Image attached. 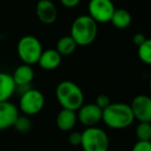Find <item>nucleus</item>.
Listing matches in <instances>:
<instances>
[{"label": "nucleus", "mask_w": 151, "mask_h": 151, "mask_svg": "<svg viewBox=\"0 0 151 151\" xmlns=\"http://www.w3.org/2000/svg\"><path fill=\"white\" fill-rule=\"evenodd\" d=\"M102 120L110 129H123L134 122L135 117L129 104L111 103L103 110Z\"/></svg>", "instance_id": "1"}, {"label": "nucleus", "mask_w": 151, "mask_h": 151, "mask_svg": "<svg viewBox=\"0 0 151 151\" xmlns=\"http://www.w3.org/2000/svg\"><path fill=\"white\" fill-rule=\"evenodd\" d=\"M56 98L63 109L77 111L84 102V95L81 88L73 81L64 80L56 88Z\"/></svg>", "instance_id": "2"}, {"label": "nucleus", "mask_w": 151, "mask_h": 151, "mask_svg": "<svg viewBox=\"0 0 151 151\" xmlns=\"http://www.w3.org/2000/svg\"><path fill=\"white\" fill-rule=\"evenodd\" d=\"M98 34V25L88 14L79 16L73 21L70 36L77 45L86 46L95 41Z\"/></svg>", "instance_id": "3"}, {"label": "nucleus", "mask_w": 151, "mask_h": 151, "mask_svg": "<svg viewBox=\"0 0 151 151\" xmlns=\"http://www.w3.org/2000/svg\"><path fill=\"white\" fill-rule=\"evenodd\" d=\"M42 52L41 42L33 35H25L18 41L17 52L21 61L26 65L37 64Z\"/></svg>", "instance_id": "4"}, {"label": "nucleus", "mask_w": 151, "mask_h": 151, "mask_svg": "<svg viewBox=\"0 0 151 151\" xmlns=\"http://www.w3.org/2000/svg\"><path fill=\"white\" fill-rule=\"evenodd\" d=\"M109 137L104 129L98 127H86L81 133V146L83 151H108Z\"/></svg>", "instance_id": "5"}, {"label": "nucleus", "mask_w": 151, "mask_h": 151, "mask_svg": "<svg viewBox=\"0 0 151 151\" xmlns=\"http://www.w3.org/2000/svg\"><path fill=\"white\" fill-rule=\"evenodd\" d=\"M45 99L43 93L36 88H30L21 95L19 102V109L26 116H33L38 114L44 107Z\"/></svg>", "instance_id": "6"}, {"label": "nucleus", "mask_w": 151, "mask_h": 151, "mask_svg": "<svg viewBox=\"0 0 151 151\" xmlns=\"http://www.w3.org/2000/svg\"><path fill=\"white\" fill-rule=\"evenodd\" d=\"M88 16L96 23H107L111 20L115 10L112 0H90Z\"/></svg>", "instance_id": "7"}, {"label": "nucleus", "mask_w": 151, "mask_h": 151, "mask_svg": "<svg viewBox=\"0 0 151 151\" xmlns=\"http://www.w3.org/2000/svg\"><path fill=\"white\" fill-rule=\"evenodd\" d=\"M129 106L135 119L139 122H151V98L149 96H136Z\"/></svg>", "instance_id": "8"}, {"label": "nucleus", "mask_w": 151, "mask_h": 151, "mask_svg": "<svg viewBox=\"0 0 151 151\" xmlns=\"http://www.w3.org/2000/svg\"><path fill=\"white\" fill-rule=\"evenodd\" d=\"M77 111V120L86 127H96L102 120L103 111L95 103L82 105Z\"/></svg>", "instance_id": "9"}, {"label": "nucleus", "mask_w": 151, "mask_h": 151, "mask_svg": "<svg viewBox=\"0 0 151 151\" xmlns=\"http://www.w3.org/2000/svg\"><path fill=\"white\" fill-rule=\"evenodd\" d=\"M36 14L41 23L52 25L57 21L58 9L50 0H39L36 4Z\"/></svg>", "instance_id": "10"}, {"label": "nucleus", "mask_w": 151, "mask_h": 151, "mask_svg": "<svg viewBox=\"0 0 151 151\" xmlns=\"http://www.w3.org/2000/svg\"><path fill=\"white\" fill-rule=\"evenodd\" d=\"M20 116L19 109L9 101L0 103V131L12 127L17 118Z\"/></svg>", "instance_id": "11"}, {"label": "nucleus", "mask_w": 151, "mask_h": 151, "mask_svg": "<svg viewBox=\"0 0 151 151\" xmlns=\"http://www.w3.org/2000/svg\"><path fill=\"white\" fill-rule=\"evenodd\" d=\"M34 70L30 65L22 64L14 69L12 77L17 86H30L32 80L34 79Z\"/></svg>", "instance_id": "12"}, {"label": "nucleus", "mask_w": 151, "mask_h": 151, "mask_svg": "<svg viewBox=\"0 0 151 151\" xmlns=\"http://www.w3.org/2000/svg\"><path fill=\"white\" fill-rule=\"evenodd\" d=\"M62 62V56L55 48L43 50L37 64L43 70H55L60 66Z\"/></svg>", "instance_id": "13"}, {"label": "nucleus", "mask_w": 151, "mask_h": 151, "mask_svg": "<svg viewBox=\"0 0 151 151\" xmlns=\"http://www.w3.org/2000/svg\"><path fill=\"white\" fill-rule=\"evenodd\" d=\"M77 122V114L75 111L62 109L56 118L57 127L63 132H69L74 129Z\"/></svg>", "instance_id": "14"}, {"label": "nucleus", "mask_w": 151, "mask_h": 151, "mask_svg": "<svg viewBox=\"0 0 151 151\" xmlns=\"http://www.w3.org/2000/svg\"><path fill=\"white\" fill-rule=\"evenodd\" d=\"M16 93V84L12 75L6 72H0V103L9 101Z\"/></svg>", "instance_id": "15"}, {"label": "nucleus", "mask_w": 151, "mask_h": 151, "mask_svg": "<svg viewBox=\"0 0 151 151\" xmlns=\"http://www.w3.org/2000/svg\"><path fill=\"white\" fill-rule=\"evenodd\" d=\"M110 22L113 24L114 27L118 29H124L129 27L132 23V16L129 12H127L124 8H118L114 10Z\"/></svg>", "instance_id": "16"}, {"label": "nucleus", "mask_w": 151, "mask_h": 151, "mask_svg": "<svg viewBox=\"0 0 151 151\" xmlns=\"http://www.w3.org/2000/svg\"><path fill=\"white\" fill-rule=\"evenodd\" d=\"M77 44L73 40L70 35L63 36L57 41L56 48L55 50L61 55V56H70L75 52Z\"/></svg>", "instance_id": "17"}, {"label": "nucleus", "mask_w": 151, "mask_h": 151, "mask_svg": "<svg viewBox=\"0 0 151 151\" xmlns=\"http://www.w3.org/2000/svg\"><path fill=\"white\" fill-rule=\"evenodd\" d=\"M138 56L143 63L151 65V38H147L140 46H138Z\"/></svg>", "instance_id": "18"}, {"label": "nucleus", "mask_w": 151, "mask_h": 151, "mask_svg": "<svg viewBox=\"0 0 151 151\" xmlns=\"http://www.w3.org/2000/svg\"><path fill=\"white\" fill-rule=\"evenodd\" d=\"M135 133L138 141H151V122H139Z\"/></svg>", "instance_id": "19"}, {"label": "nucleus", "mask_w": 151, "mask_h": 151, "mask_svg": "<svg viewBox=\"0 0 151 151\" xmlns=\"http://www.w3.org/2000/svg\"><path fill=\"white\" fill-rule=\"evenodd\" d=\"M12 127H14L17 132H19V133L27 134L32 127V121L30 118H29V116H26V115L21 116L20 115L18 118H17L16 122H14V124Z\"/></svg>", "instance_id": "20"}, {"label": "nucleus", "mask_w": 151, "mask_h": 151, "mask_svg": "<svg viewBox=\"0 0 151 151\" xmlns=\"http://www.w3.org/2000/svg\"><path fill=\"white\" fill-rule=\"evenodd\" d=\"M95 104L102 110V111H103L104 109H106V108L111 104V100H110V98L108 97L107 95L102 93V95H99L97 98H96Z\"/></svg>", "instance_id": "21"}, {"label": "nucleus", "mask_w": 151, "mask_h": 151, "mask_svg": "<svg viewBox=\"0 0 151 151\" xmlns=\"http://www.w3.org/2000/svg\"><path fill=\"white\" fill-rule=\"evenodd\" d=\"M132 151H151V141H138Z\"/></svg>", "instance_id": "22"}, {"label": "nucleus", "mask_w": 151, "mask_h": 151, "mask_svg": "<svg viewBox=\"0 0 151 151\" xmlns=\"http://www.w3.org/2000/svg\"><path fill=\"white\" fill-rule=\"evenodd\" d=\"M68 140H69V143L72 146H80V143H81V133H79V132H72L69 135V137H68Z\"/></svg>", "instance_id": "23"}, {"label": "nucleus", "mask_w": 151, "mask_h": 151, "mask_svg": "<svg viewBox=\"0 0 151 151\" xmlns=\"http://www.w3.org/2000/svg\"><path fill=\"white\" fill-rule=\"evenodd\" d=\"M60 2L67 8H74L79 4L80 0H60Z\"/></svg>", "instance_id": "24"}, {"label": "nucleus", "mask_w": 151, "mask_h": 151, "mask_svg": "<svg viewBox=\"0 0 151 151\" xmlns=\"http://www.w3.org/2000/svg\"><path fill=\"white\" fill-rule=\"evenodd\" d=\"M147 39V38L145 37V35L144 34H142V33H137V34H135L134 35V37H133V41H134V43L136 44V45H138V46H140L142 43H143L145 40Z\"/></svg>", "instance_id": "25"}, {"label": "nucleus", "mask_w": 151, "mask_h": 151, "mask_svg": "<svg viewBox=\"0 0 151 151\" xmlns=\"http://www.w3.org/2000/svg\"><path fill=\"white\" fill-rule=\"evenodd\" d=\"M149 90L151 91V79H150V81H149Z\"/></svg>", "instance_id": "26"}]
</instances>
